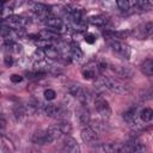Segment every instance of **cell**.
<instances>
[{
  "label": "cell",
  "instance_id": "cell-1",
  "mask_svg": "<svg viewBox=\"0 0 153 153\" xmlns=\"http://www.w3.org/2000/svg\"><path fill=\"white\" fill-rule=\"evenodd\" d=\"M68 92H69V94L72 97H74L75 99H78L81 103V105H85V106L91 100H93V97H94L88 90H86L85 87H82L79 84H71L68 86Z\"/></svg>",
  "mask_w": 153,
  "mask_h": 153
},
{
  "label": "cell",
  "instance_id": "cell-2",
  "mask_svg": "<svg viewBox=\"0 0 153 153\" xmlns=\"http://www.w3.org/2000/svg\"><path fill=\"white\" fill-rule=\"evenodd\" d=\"M106 42H108V45L111 49V51L115 55H117L118 57L124 59V60H128L130 57L131 49L127 43H124L120 39H106Z\"/></svg>",
  "mask_w": 153,
  "mask_h": 153
},
{
  "label": "cell",
  "instance_id": "cell-3",
  "mask_svg": "<svg viewBox=\"0 0 153 153\" xmlns=\"http://www.w3.org/2000/svg\"><path fill=\"white\" fill-rule=\"evenodd\" d=\"M45 115L51 118H57L59 121H67L69 117V111L67 108L57 104H47L43 108Z\"/></svg>",
  "mask_w": 153,
  "mask_h": 153
},
{
  "label": "cell",
  "instance_id": "cell-4",
  "mask_svg": "<svg viewBox=\"0 0 153 153\" xmlns=\"http://www.w3.org/2000/svg\"><path fill=\"white\" fill-rule=\"evenodd\" d=\"M81 139L84 141L85 145H87L88 147H99L100 146V139L97 134V131H94L90 126H85L82 129H81Z\"/></svg>",
  "mask_w": 153,
  "mask_h": 153
},
{
  "label": "cell",
  "instance_id": "cell-5",
  "mask_svg": "<svg viewBox=\"0 0 153 153\" xmlns=\"http://www.w3.org/2000/svg\"><path fill=\"white\" fill-rule=\"evenodd\" d=\"M104 86H105V90H109L117 94H126L129 92V87L116 78L104 76Z\"/></svg>",
  "mask_w": 153,
  "mask_h": 153
},
{
  "label": "cell",
  "instance_id": "cell-6",
  "mask_svg": "<svg viewBox=\"0 0 153 153\" xmlns=\"http://www.w3.org/2000/svg\"><path fill=\"white\" fill-rule=\"evenodd\" d=\"M93 104H94V109L98 112V115L102 118H109L111 115V108L108 103V100L105 98H103L102 96H94L93 97Z\"/></svg>",
  "mask_w": 153,
  "mask_h": 153
},
{
  "label": "cell",
  "instance_id": "cell-7",
  "mask_svg": "<svg viewBox=\"0 0 153 153\" xmlns=\"http://www.w3.org/2000/svg\"><path fill=\"white\" fill-rule=\"evenodd\" d=\"M102 66H100V62H97V61H90L88 63H86L84 66V68L81 69V74L85 79L87 80H91V79H96L97 76L100 75V72H102Z\"/></svg>",
  "mask_w": 153,
  "mask_h": 153
},
{
  "label": "cell",
  "instance_id": "cell-8",
  "mask_svg": "<svg viewBox=\"0 0 153 153\" xmlns=\"http://www.w3.org/2000/svg\"><path fill=\"white\" fill-rule=\"evenodd\" d=\"M44 24L49 27L50 31L53 32H56V33H62L66 31V24L65 22L60 18V17H56V16H49L47 19L43 20Z\"/></svg>",
  "mask_w": 153,
  "mask_h": 153
},
{
  "label": "cell",
  "instance_id": "cell-9",
  "mask_svg": "<svg viewBox=\"0 0 153 153\" xmlns=\"http://www.w3.org/2000/svg\"><path fill=\"white\" fill-rule=\"evenodd\" d=\"M152 32H153V23L152 22H148V23H145V24H142V25L133 29V31L130 32V35H133L137 39H145L147 37H151L152 36Z\"/></svg>",
  "mask_w": 153,
  "mask_h": 153
},
{
  "label": "cell",
  "instance_id": "cell-10",
  "mask_svg": "<svg viewBox=\"0 0 153 153\" xmlns=\"http://www.w3.org/2000/svg\"><path fill=\"white\" fill-rule=\"evenodd\" d=\"M108 68L111 69V72L115 75L120 76L121 79H130L135 74L134 69L129 66H112V65H109Z\"/></svg>",
  "mask_w": 153,
  "mask_h": 153
},
{
  "label": "cell",
  "instance_id": "cell-11",
  "mask_svg": "<svg viewBox=\"0 0 153 153\" xmlns=\"http://www.w3.org/2000/svg\"><path fill=\"white\" fill-rule=\"evenodd\" d=\"M31 11L42 20L47 19L50 16V10L47 5L42 4V2H32L31 4Z\"/></svg>",
  "mask_w": 153,
  "mask_h": 153
},
{
  "label": "cell",
  "instance_id": "cell-12",
  "mask_svg": "<svg viewBox=\"0 0 153 153\" xmlns=\"http://www.w3.org/2000/svg\"><path fill=\"white\" fill-rule=\"evenodd\" d=\"M62 148H63L65 153H80L79 143L76 142V140H74L69 135H66V137L63 139Z\"/></svg>",
  "mask_w": 153,
  "mask_h": 153
},
{
  "label": "cell",
  "instance_id": "cell-13",
  "mask_svg": "<svg viewBox=\"0 0 153 153\" xmlns=\"http://www.w3.org/2000/svg\"><path fill=\"white\" fill-rule=\"evenodd\" d=\"M31 141H32V143L38 145V146L51 143L49 137H48V135H47V133H45V130H36L31 136Z\"/></svg>",
  "mask_w": 153,
  "mask_h": 153
},
{
  "label": "cell",
  "instance_id": "cell-14",
  "mask_svg": "<svg viewBox=\"0 0 153 153\" xmlns=\"http://www.w3.org/2000/svg\"><path fill=\"white\" fill-rule=\"evenodd\" d=\"M122 117L129 124L135 123L137 120V105H131L128 109H126L122 114Z\"/></svg>",
  "mask_w": 153,
  "mask_h": 153
},
{
  "label": "cell",
  "instance_id": "cell-15",
  "mask_svg": "<svg viewBox=\"0 0 153 153\" xmlns=\"http://www.w3.org/2000/svg\"><path fill=\"white\" fill-rule=\"evenodd\" d=\"M37 37L38 38H41V39H43V41H47V42H60L61 41V37H60V35L59 33H56V32H53V31H50L49 29H45V30H42V31H39L38 32V35H37Z\"/></svg>",
  "mask_w": 153,
  "mask_h": 153
},
{
  "label": "cell",
  "instance_id": "cell-16",
  "mask_svg": "<svg viewBox=\"0 0 153 153\" xmlns=\"http://www.w3.org/2000/svg\"><path fill=\"white\" fill-rule=\"evenodd\" d=\"M152 2L147 0H136L130 2V8H133L135 12H146L152 8Z\"/></svg>",
  "mask_w": 153,
  "mask_h": 153
},
{
  "label": "cell",
  "instance_id": "cell-17",
  "mask_svg": "<svg viewBox=\"0 0 153 153\" xmlns=\"http://www.w3.org/2000/svg\"><path fill=\"white\" fill-rule=\"evenodd\" d=\"M76 117H78V120H79V122H80L81 124L88 126L90 122H91L90 111H88V109H87L85 105H81V106L76 110Z\"/></svg>",
  "mask_w": 153,
  "mask_h": 153
},
{
  "label": "cell",
  "instance_id": "cell-18",
  "mask_svg": "<svg viewBox=\"0 0 153 153\" xmlns=\"http://www.w3.org/2000/svg\"><path fill=\"white\" fill-rule=\"evenodd\" d=\"M82 56H84V53H82L81 48L78 44L73 43L72 45H69V59L72 61L78 62V61H80L82 59Z\"/></svg>",
  "mask_w": 153,
  "mask_h": 153
},
{
  "label": "cell",
  "instance_id": "cell-19",
  "mask_svg": "<svg viewBox=\"0 0 153 153\" xmlns=\"http://www.w3.org/2000/svg\"><path fill=\"white\" fill-rule=\"evenodd\" d=\"M45 133H47V135H48V137H49V140H50L51 143H53L54 141L59 140V139L62 136V133L60 131V129H59V127H57L56 124L48 127V128L45 129Z\"/></svg>",
  "mask_w": 153,
  "mask_h": 153
},
{
  "label": "cell",
  "instance_id": "cell-20",
  "mask_svg": "<svg viewBox=\"0 0 153 153\" xmlns=\"http://www.w3.org/2000/svg\"><path fill=\"white\" fill-rule=\"evenodd\" d=\"M0 149L5 153H12L14 151V146L10 139H7L4 135H0Z\"/></svg>",
  "mask_w": 153,
  "mask_h": 153
},
{
  "label": "cell",
  "instance_id": "cell-21",
  "mask_svg": "<svg viewBox=\"0 0 153 153\" xmlns=\"http://www.w3.org/2000/svg\"><path fill=\"white\" fill-rule=\"evenodd\" d=\"M141 72L146 75V76H152L153 75V60L151 57L146 59L142 63H141Z\"/></svg>",
  "mask_w": 153,
  "mask_h": 153
},
{
  "label": "cell",
  "instance_id": "cell-22",
  "mask_svg": "<svg viewBox=\"0 0 153 153\" xmlns=\"http://www.w3.org/2000/svg\"><path fill=\"white\" fill-rule=\"evenodd\" d=\"M43 53H44V56L48 57V59H51V60H55V59H59L60 57V51L59 49L55 47V45H49L45 49H43Z\"/></svg>",
  "mask_w": 153,
  "mask_h": 153
},
{
  "label": "cell",
  "instance_id": "cell-23",
  "mask_svg": "<svg viewBox=\"0 0 153 153\" xmlns=\"http://www.w3.org/2000/svg\"><path fill=\"white\" fill-rule=\"evenodd\" d=\"M121 147H122V143H118V142H109L102 146L105 153H120Z\"/></svg>",
  "mask_w": 153,
  "mask_h": 153
},
{
  "label": "cell",
  "instance_id": "cell-24",
  "mask_svg": "<svg viewBox=\"0 0 153 153\" xmlns=\"http://www.w3.org/2000/svg\"><path fill=\"white\" fill-rule=\"evenodd\" d=\"M90 22H91L93 25H97V26H105V25L109 23V19H108L105 16L98 14V16L91 17V18H90Z\"/></svg>",
  "mask_w": 153,
  "mask_h": 153
},
{
  "label": "cell",
  "instance_id": "cell-25",
  "mask_svg": "<svg viewBox=\"0 0 153 153\" xmlns=\"http://www.w3.org/2000/svg\"><path fill=\"white\" fill-rule=\"evenodd\" d=\"M140 120L142 122L149 123L153 120V110L151 108H143L140 112Z\"/></svg>",
  "mask_w": 153,
  "mask_h": 153
},
{
  "label": "cell",
  "instance_id": "cell-26",
  "mask_svg": "<svg viewBox=\"0 0 153 153\" xmlns=\"http://www.w3.org/2000/svg\"><path fill=\"white\" fill-rule=\"evenodd\" d=\"M56 126L59 127L60 131L65 135H69L72 133V124L68 121H59V123H56Z\"/></svg>",
  "mask_w": 153,
  "mask_h": 153
},
{
  "label": "cell",
  "instance_id": "cell-27",
  "mask_svg": "<svg viewBox=\"0 0 153 153\" xmlns=\"http://www.w3.org/2000/svg\"><path fill=\"white\" fill-rule=\"evenodd\" d=\"M13 115H14V117H16L17 121H23L27 114H26V111H25V109H24L23 105H17L13 109Z\"/></svg>",
  "mask_w": 153,
  "mask_h": 153
},
{
  "label": "cell",
  "instance_id": "cell-28",
  "mask_svg": "<svg viewBox=\"0 0 153 153\" xmlns=\"http://www.w3.org/2000/svg\"><path fill=\"white\" fill-rule=\"evenodd\" d=\"M131 153H147V148L143 143H141L139 141H133Z\"/></svg>",
  "mask_w": 153,
  "mask_h": 153
},
{
  "label": "cell",
  "instance_id": "cell-29",
  "mask_svg": "<svg viewBox=\"0 0 153 153\" xmlns=\"http://www.w3.org/2000/svg\"><path fill=\"white\" fill-rule=\"evenodd\" d=\"M116 5L123 12H128L130 10V1H128V0H117Z\"/></svg>",
  "mask_w": 153,
  "mask_h": 153
},
{
  "label": "cell",
  "instance_id": "cell-30",
  "mask_svg": "<svg viewBox=\"0 0 153 153\" xmlns=\"http://www.w3.org/2000/svg\"><path fill=\"white\" fill-rule=\"evenodd\" d=\"M43 96H44V98L47 100H53V99L56 98V92L54 90H51V88H47V90H44Z\"/></svg>",
  "mask_w": 153,
  "mask_h": 153
},
{
  "label": "cell",
  "instance_id": "cell-31",
  "mask_svg": "<svg viewBox=\"0 0 153 153\" xmlns=\"http://www.w3.org/2000/svg\"><path fill=\"white\" fill-rule=\"evenodd\" d=\"M84 39H85V42L88 43V44H92V43L96 42V37H94V35H92V33H86L85 37H84Z\"/></svg>",
  "mask_w": 153,
  "mask_h": 153
},
{
  "label": "cell",
  "instance_id": "cell-32",
  "mask_svg": "<svg viewBox=\"0 0 153 153\" xmlns=\"http://www.w3.org/2000/svg\"><path fill=\"white\" fill-rule=\"evenodd\" d=\"M10 80H11L13 84H19V82L23 81V76L18 75V74H12V75L10 76Z\"/></svg>",
  "mask_w": 153,
  "mask_h": 153
},
{
  "label": "cell",
  "instance_id": "cell-33",
  "mask_svg": "<svg viewBox=\"0 0 153 153\" xmlns=\"http://www.w3.org/2000/svg\"><path fill=\"white\" fill-rule=\"evenodd\" d=\"M4 61H5V65H6V66H12L14 60H13V56H12V55L7 54V55L5 56V59H4Z\"/></svg>",
  "mask_w": 153,
  "mask_h": 153
},
{
  "label": "cell",
  "instance_id": "cell-34",
  "mask_svg": "<svg viewBox=\"0 0 153 153\" xmlns=\"http://www.w3.org/2000/svg\"><path fill=\"white\" fill-rule=\"evenodd\" d=\"M6 128V120L4 118V116L0 115V130H4Z\"/></svg>",
  "mask_w": 153,
  "mask_h": 153
},
{
  "label": "cell",
  "instance_id": "cell-35",
  "mask_svg": "<svg viewBox=\"0 0 153 153\" xmlns=\"http://www.w3.org/2000/svg\"><path fill=\"white\" fill-rule=\"evenodd\" d=\"M26 153H41L38 149H35V148H29L27 151H26Z\"/></svg>",
  "mask_w": 153,
  "mask_h": 153
},
{
  "label": "cell",
  "instance_id": "cell-36",
  "mask_svg": "<svg viewBox=\"0 0 153 153\" xmlns=\"http://www.w3.org/2000/svg\"><path fill=\"white\" fill-rule=\"evenodd\" d=\"M0 96H1V92H0Z\"/></svg>",
  "mask_w": 153,
  "mask_h": 153
},
{
  "label": "cell",
  "instance_id": "cell-37",
  "mask_svg": "<svg viewBox=\"0 0 153 153\" xmlns=\"http://www.w3.org/2000/svg\"><path fill=\"white\" fill-rule=\"evenodd\" d=\"M53 153H56V152H53Z\"/></svg>",
  "mask_w": 153,
  "mask_h": 153
}]
</instances>
